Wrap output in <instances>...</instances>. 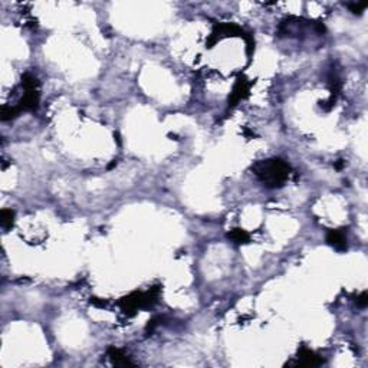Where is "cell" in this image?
I'll return each mask as SVG.
<instances>
[{
    "label": "cell",
    "instance_id": "4",
    "mask_svg": "<svg viewBox=\"0 0 368 368\" xmlns=\"http://www.w3.org/2000/svg\"><path fill=\"white\" fill-rule=\"evenodd\" d=\"M247 91H249L247 82L245 79H237L236 85L233 86V91H232L230 98H229V105H236L240 100H243L247 95Z\"/></svg>",
    "mask_w": 368,
    "mask_h": 368
},
{
    "label": "cell",
    "instance_id": "2",
    "mask_svg": "<svg viewBox=\"0 0 368 368\" xmlns=\"http://www.w3.org/2000/svg\"><path fill=\"white\" fill-rule=\"evenodd\" d=\"M158 292H160L158 286H154L153 289L145 292V293L144 292H134L130 296L123 298L120 305L125 314H134L140 308H147V307L153 305L157 301Z\"/></svg>",
    "mask_w": 368,
    "mask_h": 368
},
{
    "label": "cell",
    "instance_id": "11",
    "mask_svg": "<svg viewBox=\"0 0 368 368\" xmlns=\"http://www.w3.org/2000/svg\"><path fill=\"white\" fill-rule=\"evenodd\" d=\"M158 321H160V318H153L150 322H148V325H147V334L150 335V334H153L154 332V329L157 328V325H158Z\"/></svg>",
    "mask_w": 368,
    "mask_h": 368
},
{
    "label": "cell",
    "instance_id": "1",
    "mask_svg": "<svg viewBox=\"0 0 368 368\" xmlns=\"http://www.w3.org/2000/svg\"><path fill=\"white\" fill-rule=\"evenodd\" d=\"M253 171L256 177L269 188L282 187L289 176V165L281 158L263 160L253 165Z\"/></svg>",
    "mask_w": 368,
    "mask_h": 368
},
{
    "label": "cell",
    "instance_id": "9",
    "mask_svg": "<svg viewBox=\"0 0 368 368\" xmlns=\"http://www.w3.org/2000/svg\"><path fill=\"white\" fill-rule=\"evenodd\" d=\"M347 6H348V9H349L352 13H355V15H361V13L366 10L367 3H348Z\"/></svg>",
    "mask_w": 368,
    "mask_h": 368
},
{
    "label": "cell",
    "instance_id": "3",
    "mask_svg": "<svg viewBox=\"0 0 368 368\" xmlns=\"http://www.w3.org/2000/svg\"><path fill=\"white\" fill-rule=\"evenodd\" d=\"M322 363H324V360L321 357H318L314 351H311L308 348H302L298 352L296 363H292L290 366H296V367H318Z\"/></svg>",
    "mask_w": 368,
    "mask_h": 368
},
{
    "label": "cell",
    "instance_id": "10",
    "mask_svg": "<svg viewBox=\"0 0 368 368\" xmlns=\"http://www.w3.org/2000/svg\"><path fill=\"white\" fill-rule=\"evenodd\" d=\"M355 304H357V307L358 308H366L368 304V296H367V292H363L360 296H357V301H355Z\"/></svg>",
    "mask_w": 368,
    "mask_h": 368
},
{
    "label": "cell",
    "instance_id": "6",
    "mask_svg": "<svg viewBox=\"0 0 368 368\" xmlns=\"http://www.w3.org/2000/svg\"><path fill=\"white\" fill-rule=\"evenodd\" d=\"M108 357L111 358L112 364L114 366H121V367H125V366H132V363L130 361V358L118 348H114L111 347L108 349Z\"/></svg>",
    "mask_w": 368,
    "mask_h": 368
},
{
    "label": "cell",
    "instance_id": "8",
    "mask_svg": "<svg viewBox=\"0 0 368 368\" xmlns=\"http://www.w3.org/2000/svg\"><path fill=\"white\" fill-rule=\"evenodd\" d=\"M13 217H15V213L9 209H4L0 213V223L4 229H10L13 226Z\"/></svg>",
    "mask_w": 368,
    "mask_h": 368
},
{
    "label": "cell",
    "instance_id": "5",
    "mask_svg": "<svg viewBox=\"0 0 368 368\" xmlns=\"http://www.w3.org/2000/svg\"><path fill=\"white\" fill-rule=\"evenodd\" d=\"M327 242L329 246H332L337 250H347V237L341 230H329L327 235Z\"/></svg>",
    "mask_w": 368,
    "mask_h": 368
},
{
    "label": "cell",
    "instance_id": "7",
    "mask_svg": "<svg viewBox=\"0 0 368 368\" xmlns=\"http://www.w3.org/2000/svg\"><path fill=\"white\" fill-rule=\"evenodd\" d=\"M227 237L236 243V245H243V243H247L249 242V235L243 230V229H233L232 232L227 233Z\"/></svg>",
    "mask_w": 368,
    "mask_h": 368
}]
</instances>
